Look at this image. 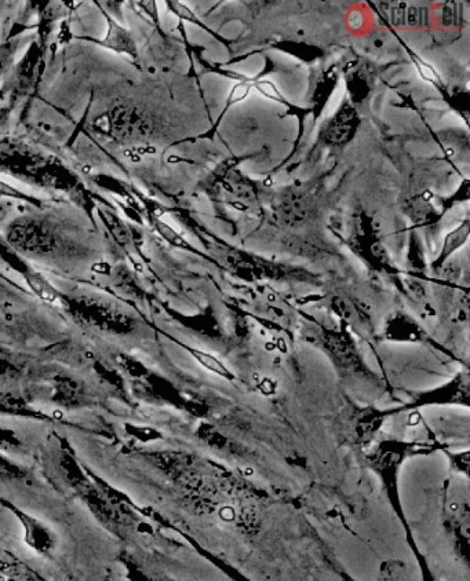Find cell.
Returning <instances> with one entry per match:
<instances>
[{"instance_id":"1","label":"cell","mask_w":470,"mask_h":581,"mask_svg":"<svg viewBox=\"0 0 470 581\" xmlns=\"http://www.w3.org/2000/svg\"><path fill=\"white\" fill-rule=\"evenodd\" d=\"M0 503L9 509L17 518L20 525L23 526L24 542L36 554L42 557H51L56 553L58 546L57 533L47 526L45 522L39 521L34 515L28 514L27 511L18 509L16 504L0 500Z\"/></svg>"},{"instance_id":"2","label":"cell","mask_w":470,"mask_h":581,"mask_svg":"<svg viewBox=\"0 0 470 581\" xmlns=\"http://www.w3.org/2000/svg\"><path fill=\"white\" fill-rule=\"evenodd\" d=\"M72 312L82 323L101 331L119 335L129 334L131 331L129 317L104 308V306L94 305V303H80V305L72 306Z\"/></svg>"},{"instance_id":"3","label":"cell","mask_w":470,"mask_h":581,"mask_svg":"<svg viewBox=\"0 0 470 581\" xmlns=\"http://www.w3.org/2000/svg\"><path fill=\"white\" fill-rule=\"evenodd\" d=\"M51 400L65 409H75L87 404L86 387L80 380L69 375H57L53 379Z\"/></svg>"},{"instance_id":"4","label":"cell","mask_w":470,"mask_h":581,"mask_svg":"<svg viewBox=\"0 0 470 581\" xmlns=\"http://www.w3.org/2000/svg\"><path fill=\"white\" fill-rule=\"evenodd\" d=\"M0 414L34 420H51L50 416L36 411L25 398L12 392H0Z\"/></svg>"},{"instance_id":"5","label":"cell","mask_w":470,"mask_h":581,"mask_svg":"<svg viewBox=\"0 0 470 581\" xmlns=\"http://www.w3.org/2000/svg\"><path fill=\"white\" fill-rule=\"evenodd\" d=\"M107 20L109 29L101 45L116 51V53L136 56V46H134V40L131 39L129 32L112 18L107 17Z\"/></svg>"},{"instance_id":"6","label":"cell","mask_w":470,"mask_h":581,"mask_svg":"<svg viewBox=\"0 0 470 581\" xmlns=\"http://www.w3.org/2000/svg\"><path fill=\"white\" fill-rule=\"evenodd\" d=\"M25 281L29 285L34 294L43 302L50 303V305H56L63 301V297L58 294L56 288L51 287L49 281L42 277V274L32 272V270H27L24 272Z\"/></svg>"},{"instance_id":"7","label":"cell","mask_w":470,"mask_h":581,"mask_svg":"<svg viewBox=\"0 0 470 581\" xmlns=\"http://www.w3.org/2000/svg\"><path fill=\"white\" fill-rule=\"evenodd\" d=\"M187 350L191 353V356L202 365V367L209 369V371L221 376V378L228 380L235 379V375L232 374L231 369L222 363L220 358L213 356V354L203 352V350L193 349V347H187Z\"/></svg>"},{"instance_id":"8","label":"cell","mask_w":470,"mask_h":581,"mask_svg":"<svg viewBox=\"0 0 470 581\" xmlns=\"http://www.w3.org/2000/svg\"><path fill=\"white\" fill-rule=\"evenodd\" d=\"M29 471L20 466L12 459L7 458L5 453L0 452V480L6 482H27L29 481Z\"/></svg>"},{"instance_id":"9","label":"cell","mask_w":470,"mask_h":581,"mask_svg":"<svg viewBox=\"0 0 470 581\" xmlns=\"http://www.w3.org/2000/svg\"><path fill=\"white\" fill-rule=\"evenodd\" d=\"M24 447L18 434L9 427L0 426V452H17Z\"/></svg>"},{"instance_id":"10","label":"cell","mask_w":470,"mask_h":581,"mask_svg":"<svg viewBox=\"0 0 470 581\" xmlns=\"http://www.w3.org/2000/svg\"><path fill=\"white\" fill-rule=\"evenodd\" d=\"M104 215L105 224H107L109 230H111L112 235H114L115 240L119 244H126L129 241V232H127L126 226L119 221L118 218L114 217L109 213H102Z\"/></svg>"},{"instance_id":"11","label":"cell","mask_w":470,"mask_h":581,"mask_svg":"<svg viewBox=\"0 0 470 581\" xmlns=\"http://www.w3.org/2000/svg\"><path fill=\"white\" fill-rule=\"evenodd\" d=\"M119 364L122 365L127 374L134 376V378H145L147 376V369L142 367L136 358L122 354V356H119Z\"/></svg>"},{"instance_id":"12","label":"cell","mask_w":470,"mask_h":581,"mask_svg":"<svg viewBox=\"0 0 470 581\" xmlns=\"http://www.w3.org/2000/svg\"><path fill=\"white\" fill-rule=\"evenodd\" d=\"M126 431L131 437L137 438V440L142 442L155 441L160 436L158 431L151 429V427L126 425Z\"/></svg>"},{"instance_id":"13","label":"cell","mask_w":470,"mask_h":581,"mask_svg":"<svg viewBox=\"0 0 470 581\" xmlns=\"http://www.w3.org/2000/svg\"><path fill=\"white\" fill-rule=\"evenodd\" d=\"M20 375V369L16 364L10 363L5 358H0V379H13Z\"/></svg>"},{"instance_id":"14","label":"cell","mask_w":470,"mask_h":581,"mask_svg":"<svg viewBox=\"0 0 470 581\" xmlns=\"http://www.w3.org/2000/svg\"><path fill=\"white\" fill-rule=\"evenodd\" d=\"M0 196L12 197V199L27 200V202H32L28 196H25L20 190L13 188L12 185L6 184V182L0 181Z\"/></svg>"}]
</instances>
